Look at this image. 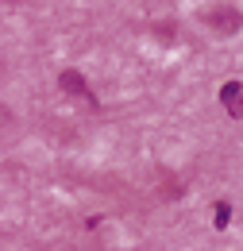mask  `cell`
I'll list each match as a JSON object with an SVG mask.
<instances>
[{"label": "cell", "instance_id": "cell-1", "mask_svg": "<svg viewBox=\"0 0 243 251\" xmlns=\"http://www.w3.org/2000/svg\"><path fill=\"white\" fill-rule=\"evenodd\" d=\"M220 104L232 120H243V85L240 81H224L220 85Z\"/></svg>", "mask_w": 243, "mask_h": 251}, {"label": "cell", "instance_id": "cell-2", "mask_svg": "<svg viewBox=\"0 0 243 251\" xmlns=\"http://www.w3.org/2000/svg\"><path fill=\"white\" fill-rule=\"evenodd\" d=\"M58 85H62V89H73L77 97H85L89 104H97V100L89 97V89H85V81H81V74H77V70H66V74L58 77Z\"/></svg>", "mask_w": 243, "mask_h": 251}, {"label": "cell", "instance_id": "cell-3", "mask_svg": "<svg viewBox=\"0 0 243 251\" xmlns=\"http://www.w3.org/2000/svg\"><path fill=\"white\" fill-rule=\"evenodd\" d=\"M228 220H232V205H228V201H216L213 205V224L216 228H228Z\"/></svg>", "mask_w": 243, "mask_h": 251}]
</instances>
